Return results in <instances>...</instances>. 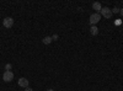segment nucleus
I'll list each match as a JSON object with an SVG mask.
<instances>
[{"instance_id":"f257e3e1","label":"nucleus","mask_w":123,"mask_h":91,"mask_svg":"<svg viewBox=\"0 0 123 91\" xmlns=\"http://www.w3.org/2000/svg\"><path fill=\"white\" fill-rule=\"evenodd\" d=\"M100 20H101V15L96 12V14H91V15H90V20H89V21H90V25L95 26V25L100 21Z\"/></svg>"},{"instance_id":"f03ea898","label":"nucleus","mask_w":123,"mask_h":91,"mask_svg":"<svg viewBox=\"0 0 123 91\" xmlns=\"http://www.w3.org/2000/svg\"><path fill=\"white\" fill-rule=\"evenodd\" d=\"M3 25H4V27H6V28L12 27V25H14L12 17H5V18L3 20Z\"/></svg>"},{"instance_id":"7ed1b4c3","label":"nucleus","mask_w":123,"mask_h":91,"mask_svg":"<svg viewBox=\"0 0 123 91\" xmlns=\"http://www.w3.org/2000/svg\"><path fill=\"white\" fill-rule=\"evenodd\" d=\"M101 15L104 16L105 18H111V16H112L111 9H108V7H102V10H101Z\"/></svg>"},{"instance_id":"20e7f679","label":"nucleus","mask_w":123,"mask_h":91,"mask_svg":"<svg viewBox=\"0 0 123 91\" xmlns=\"http://www.w3.org/2000/svg\"><path fill=\"white\" fill-rule=\"evenodd\" d=\"M3 79H4V81H6V83L11 81V80L14 79V73L12 72H5L4 75H3Z\"/></svg>"},{"instance_id":"39448f33","label":"nucleus","mask_w":123,"mask_h":91,"mask_svg":"<svg viewBox=\"0 0 123 91\" xmlns=\"http://www.w3.org/2000/svg\"><path fill=\"white\" fill-rule=\"evenodd\" d=\"M18 85L21 86V87H28V80L26 78H20L18 79Z\"/></svg>"},{"instance_id":"423d86ee","label":"nucleus","mask_w":123,"mask_h":91,"mask_svg":"<svg viewBox=\"0 0 123 91\" xmlns=\"http://www.w3.org/2000/svg\"><path fill=\"white\" fill-rule=\"evenodd\" d=\"M92 9H94V10H96V11H97V14L98 12H101V10H102V6H101V4L100 3H94V4H92Z\"/></svg>"},{"instance_id":"0eeeda50","label":"nucleus","mask_w":123,"mask_h":91,"mask_svg":"<svg viewBox=\"0 0 123 91\" xmlns=\"http://www.w3.org/2000/svg\"><path fill=\"white\" fill-rule=\"evenodd\" d=\"M90 33H91L92 36H96V35L98 33V28H97L96 26H91V28H90Z\"/></svg>"},{"instance_id":"6e6552de","label":"nucleus","mask_w":123,"mask_h":91,"mask_svg":"<svg viewBox=\"0 0 123 91\" xmlns=\"http://www.w3.org/2000/svg\"><path fill=\"white\" fill-rule=\"evenodd\" d=\"M50 42H52V37H50V36H47V37H44L42 39V43L43 44H49Z\"/></svg>"},{"instance_id":"1a4fd4ad","label":"nucleus","mask_w":123,"mask_h":91,"mask_svg":"<svg viewBox=\"0 0 123 91\" xmlns=\"http://www.w3.org/2000/svg\"><path fill=\"white\" fill-rule=\"evenodd\" d=\"M11 68H12V65L10 64V63L5 65V69H6V72H11V70H10V69H11Z\"/></svg>"},{"instance_id":"9d476101","label":"nucleus","mask_w":123,"mask_h":91,"mask_svg":"<svg viewBox=\"0 0 123 91\" xmlns=\"http://www.w3.org/2000/svg\"><path fill=\"white\" fill-rule=\"evenodd\" d=\"M113 12L115 14H118L119 12V9L118 7H113V9H112V14H113Z\"/></svg>"},{"instance_id":"9b49d317","label":"nucleus","mask_w":123,"mask_h":91,"mask_svg":"<svg viewBox=\"0 0 123 91\" xmlns=\"http://www.w3.org/2000/svg\"><path fill=\"white\" fill-rule=\"evenodd\" d=\"M58 38H59L58 35H53V36H52V41H58Z\"/></svg>"},{"instance_id":"f8f14e48","label":"nucleus","mask_w":123,"mask_h":91,"mask_svg":"<svg viewBox=\"0 0 123 91\" xmlns=\"http://www.w3.org/2000/svg\"><path fill=\"white\" fill-rule=\"evenodd\" d=\"M25 91H33V89L28 86V87H26V89H25Z\"/></svg>"},{"instance_id":"ddd939ff","label":"nucleus","mask_w":123,"mask_h":91,"mask_svg":"<svg viewBox=\"0 0 123 91\" xmlns=\"http://www.w3.org/2000/svg\"><path fill=\"white\" fill-rule=\"evenodd\" d=\"M119 12H121V15H122V16H123V7H122V9H121V10H119Z\"/></svg>"},{"instance_id":"4468645a","label":"nucleus","mask_w":123,"mask_h":91,"mask_svg":"<svg viewBox=\"0 0 123 91\" xmlns=\"http://www.w3.org/2000/svg\"><path fill=\"white\" fill-rule=\"evenodd\" d=\"M47 91H54L53 89H49V90H47Z\"/></svg>"}]
</instances>
